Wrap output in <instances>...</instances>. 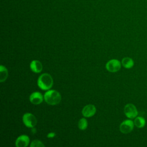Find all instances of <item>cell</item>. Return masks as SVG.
Returning <instances> with one entry per match:
<instances>
[{"instance_id":"10","label":"cell","mask_w":147,"mask_h":147,"mask_svg":"<svg viewBox=\"0 0 147 147\" xmlns=\"http://www.w3.org/2000/svg\"><path fill=\"white\" fill-rule=\"evenodd\" d=\"M31 70L35 73H40L42 69L41 63L38 60H33L30 64Z\"/></svg>"},{"instance_id":"9","label":"cell","mask_w":147,"mask_h":147,"mask_svg":"<svg viewBox=\"0 0 147 147\" xmlns=\"http://www.w3.org/2000/svg\"><path fill=\"white\" fill-rule=\"evenodd\" d=\"M30 102L34 105H39L43 100V96L39 92H34L29 96Z\"/></svg>"},{"instance_id":"2","label":"cell","mask_w":147,"mask_h":147,"mask_svg":"<svg viewBox=\"0 0 147 147\" xmlns=\"http://www.w3.org/2000/svg\"><path fill=\"white\" fill-rule=\"evenodd\" d=\"M37 84L42 90H49L53 86V79L49 74L44 73L38 77Z\"/></svg>"},{"instance_id":"3","label":"cell","mask_w":147,"mask_h":147,"mask_svg":"<svg viewBox=\"0 0 147 147\" xmlns=\"http://www.w3.org/2000/svg\"><path fill=\"white\" fill-rule=\"evenodd\" d=\"M22 121L26 127L30 128L34 127L37 122V119L35 116L29 113L24 114L22 117Z\"/></svg>"},{"instance_id":"13","label":"cell","mask_w":147,"mask_h":147,"mask_svg":"<svg viewBox=\"0 0 147 147\" xmlns=\"http://www.w3.org/2000/svg\"><path fill=\"white\" fill-rule=\"evenodd\" d=\"M8 76L7 69L5 67L1 65L0 67V82H3L6 80Z\"/></svg>"},{"instance_id":"15","label":"cell","mask_w":147,"mask_h":147,"mask_svg":"<svg viewBox=\"0 0 147 147\" xmlns=\"http://www.w3.org/2000/svg\"><path fill=\"white\" fill-rule=\"evenodd\" d=\"M45 145H44V144L40 141V140H33L30 146V147H44Z\"/></svg>"},{"instance_id":"4","label":"cell","mask_w":147,"mask_h":147,"mask_svg":"<svg viewBox=\"0 0 147 147\" xmlns=\"http://www.w3.org/2000/svg\"><path fill=\"white\" fill-rule=\"evenodd\" d=\"M124 113L129 119L135 118L138 115V111L136 107L131 103L127 104L124 107Z\"/></svg>"},{"instance_id":"5","label":"cell","mask_w":147,"mask_h":147,"mask_svg":"<svg viewBox=\"0 0 147 147\" xmlns=\"http://www.w3.org/2000/svg\"><path fill=\"white\" fill-rule=\"evenodd\" d=\"M134 126V123L133 121L131 119H126L121 123L119 130L123 134H128L133 130Z\"/></svg>"},{"instance_id":"12","label":"cell","mask_w":147,"mask_h":147,"mask_svg":"<svg viewBox=\"0 0 147 147\" xmlns=\"http://www.w3.org/2000/svg\"><path fill=\"white\" fill-rule=\"evenodd\" d=\"M121 64L123 65V67H125V68H131L133 67L134 65V61L131 58L126 57L123 58L122 60L121 61Z\"/></svg>"},{"instance_id":"1","label":"cell","mask_w":147,"mask_h":147,"mask_svg":"<svg viewBox=\"0 0 147 147\" xmlns=\"http://www.w3.org/2000/svg\"><path fill=\"white\" fill-rule=\"evenodd\" d=\"M44 98L46 103L48 105H56L60 102L61 96L58 91L54 90H50L45 93Z\"/></svg>"},{"instance_id":"16","label":"cell","mask_w":147,"mask_h":147,"mask_svg":"<svg viewBox=\"0 0 147 147\" xmlns=\"http://www.w3.org/2000/svg\"><path fill=\"white\" fill-rule=\"evenodd\" d=\"M55 133L54 132H51V133H49L48 134H47V137L48 138H53L55 136Z\"/></svg>"},{"instance_id":"8","label":"cell","mask_w":147,"mask_h":147,"mask_svg":"<svg viewBox=\"0 0 147 147\" xmlns=\"http://www.w3.org/2000/svg\"><path fill=\"white\" fill-rule=\"evenodd\" d=\"M30 142L29 138L26 135H21L19 136L16 141V146L17 147H26Z\"/></svg>"},{"instance_id":"14","label":"cell","mask_w":147,"mask_h":147,"mask_svg":"<svg viewBox=\"0 0 147 147\" xmlns=\"http://www.w3.org/2000/svg\"><path fill=\"white\" fill-rule=\"evenodd\" d=\"M88 126V122L86 119L81 118L78 122V127L80 130H85Z\"/></svg>"},{"instance_id":"11","label":"cell","mask_w":147,"mask_h":147,"mask_svg":"<svg viewBox=\"0 0 147 147\" xmlns=\"http://www.w3.org/2000/svg\"><path fill=\"white\" fill-rule=\"evenodd\" d=\"M134 125L137 127L142 128L145 126V125L146 124V121L144 117H141V116H138V117L137 116L134 118Z\"/></svg>"},{"instance_id":"7","label":"cell","mask_w":147,"mask_h":147,"mask_svg":"<svg viewBox=\"0 0 147 147\" xmlns=\"http://www.w3.org/2000/svg\"><path fill=\"white\" fill-rule=\"evenodd\" d=\"M96 113V108L93 105H87L85 106L82 111V113L85 117H92Z\"/></svg>"},{"instance_id":"6","label":"cell","mask_w":147,"mask_h":147,"mask_svg":"<svg viewBox=\"0 0 147 147\" xmlns=\"http://www.w3.org/2000/svg\"><path fill=\"white\" fill-rule=\"evenodd\" d=\"M121 62L117 59H112L109 61L106 64V68L107 71L111 72L118 71L121 67Z\"/></svg>"},{"instance_id":"17","label":"cell","mask_w":147,"mask_h":147,"mask_svg":"<svg viewBox=\"0 0 147 147\" xmlns=\"http://www.w3.org/2000/svg\"><path fill=\"white\" fill-rule=\"evenodd\" d=\"M31 131H32V133H33V134H34L36 132V129L33 127H32V130H31Z\"/></svg>"}]
</instances>
